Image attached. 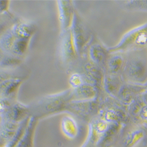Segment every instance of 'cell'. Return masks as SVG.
<instances>
[{
    "label": "cell",
    "instance_id": "obj_6",
    "mask_svg": "<svg viewBox=\"0 0 147 147\" xmlns=\"http://www.w3.org/2000/svg\"><path fill=\"white\" fill-rule=\"evenodd\" d=\"M70 31L77 53L80 56L91 44L92 35L76 11L74 14Z\"/></svg>",
    "mask_w": 147,
    "mask_h": 147
},
{
    "label": "cell",
    "instance_id": "obj_3",
    "mask_svg": "<svg viewBox=\"0 0 147 147\" xmlns=\"http://www.w3.org/2000/svg\"><path fill=\"white\" fill-rule=\"evenodd\" d=\"M71 89H68L58 93L46 95L34 105L30 108V111L32 110L34 116L38 118L52 115L62 112H65L68 103L71 101Z\"/></svg>",
    "mask_w": 147,
    "mask_h": 147
},
{
    "label": "cell",
    "instance_id": "obj_22",
    "mask_svg": "<svg viewBox=\"0 0 147 147\" xmlns=\"http://www.w3.org/2000/svg\"><path fill=\"white\" fill-rule=\"evenodd\" d=\"M146 100L147 92L145 91L133 100L126 107L127 112L130 120H132L134 122L136 121Z\"/></svg>",
    "mask_w": 147,
    "mask_h": 147
},
{
    "label": "cell",
    "instance_id": "obj_27",
    "mask_svg": "<svg viewBox=\"0 0 147 147\" xmlns=\"http://www.w3.org/2000/svg\"><path fill=\"white\" fill-rule=\"evenodd\" d=\"M21 62V58L5 54L0 58V67L3 68H14L18 66Z\"/></svg>",
    "mask_w": 147,
    "mask_h": 147
},
{
    "label": "cell",
    "instance_id": "obj_31",
    "mask_svg": "<svg viewBox=\"0 0 147 147\" xmlns=\"http://www.w3.org/2000/svg\"><path fill=\"white\" fill-rule=\"evenodd\" d=\"M9 77H11V76H8V74H7L6 73L0 72V83L2 82L4 80H5V79L8 78Z\"/></svg>",
    "mask_w": 147,
    "mask_h": 147
},
{
    "label": "cell",
    "instance_id": "obj_7",
    "mask_svg": "<svg viewBox=\"0 0 147 147\" xmlns=\"http://www.w3.org/2000/svg\"><path fill=\"white\" fill-rule=\"evenodd\" d=\"M100 106L99 98L90 100L71 101L67 105L65 112L71 113L83 121L90 122L97 116Z\"/></svg>",
    "mask_w": 147,
    "mask_h": 147
},
{
    "label": "cell",
    "instance_id": "obj_9",
    "mask_svg": "<svg viewBox=\"0 0 147 147\" xmlns=\"http://www.w3.org/2000/svg\"><path fill=\"white\" fill-rule=\"evenodd\" d=\"M60 59L65 65H71L78 57L74 44L70 29L61 33L59 43Z\"/></svg>",
    "mask_w": 147,
    "mask_h": 147
},
{
    "label": "cell",
    "instance_id": "obj_10",
    "mask_svg": "<svg viewBox=\"0 0 147 147\" xmlns=\"http://www.w3.org/2000/svg\"><path fill=\"white\" fill-rule=\"evenodd\" d=\"M80 74L85 82L92 84L100 90H102V84L105 72L100 67L92 62L88 58L82 64V72Z\"/></svg>",
    "mask_w": 147,
    "mask_h": 147
},
{
    "label": "cell",
    "instance_id": "obj_24",
    "mask_svg": "<svg viewBox=\"0 0 147 147\" xmlns=\"http://www.w3.org/2000/svg\"><path fill=\"white\" fill-rule=\"evenodd\" d=\"M61 130L69 138H74L78 133V126L76 120L69 115L65 116L61 120Z\"/></svg>",
    "mask_w": 147,
    "mask_h": 147
},
{
    "label": "cell",
    "instance_id": "obj_8",
    "mask_svg": "<svg viewBox=\"0 0 147 147\" xmlns=\"http://www.w3.org/2000/svg\"><path fill=\"white\" fill-rule=\"evenodd\" d=\"M30 41V38L18 36L9 30L0 40V48L5 54L21 58L27 53Z\"/></svg>",
    "mask_w": 147,
    "mask_h": 147
},
{
    "label": "cell",
    "instance_id": "obj_19",
    "mask_svg": "<svg viewBox=\"0 0 147 147\" xmlns=\"http://www.w3.org/2000/svg\"><path fill=\"white\" fill-rule=\"evenodd\" d=\"M22 82L21 78L11 76L8 77L0 83V95L13 100Z\"/></svg>",
    "mask_w": 147,
    "mask_h": 147
},
{
    "label": "cell",
    "instance_id": "obj_14",
    "mask_svg": "<svg viewBox=\"0 0 147 147\" xmlns=\"http://www.w3.org/2000/svg\"><path fill=\"white\" fill-rule=\"evenodd\" d=\"M109 54L108 48L99 42L91 43L88 48V59L100 67L104 72Z\"/></svg>",
    "mask_w": 147,
    "mask_h": 147
},
{
    "label": "cell",
    "instance_id": "obj_34",
    "mask_svg": "<svg viewBox=\"0 0 147 147\" xmlns=\"http://www.w3.org/2000/svg\"><path fill=\"white\" fill-rule=\"evenodd\" d=\"M145 89H146V92H147V83L145 85Z\"/></svg>",
    "mask_w": 147,
    "mask_h": 147
},
{
    "label": "cell",
    "instance_id": "obj_30",
    "mask_svg": "<svg viewBox=\"0 0 147 147\" xmlns=\"http://www.w3.org/2000/svg\"><path fill=\"white\" fill-rule=\"evenodd\" d=\"M9 7V1H0V13H4L8 12Z\"/></svg>",
    "mask_w": 147,
    "mask_h": 147
},
{
    "label": "cell",
    "instance_id": "obj_28",
    "mask_svg": "<svg viewBox=\"0 0 147 147\" xmlns=\"http://www.w3.org/2000/svg\"><path fill=\"white\" fill-rule=\"evenodd\" d=\"M85 82L82 75L80 72H74L72 74L69 78V84L71 89L78 88Z\"/></svg>",
    "mask_w": 147,
    "mask_h": 147
},
{
    "label": "cell",
    "instance_id": "obj_18",
    "mask_svg": "<svg viewBox=\"0 0 147 147\" xmlns=\"http://www.w3.org/2000/svg\"><path fill=\"white\" fill-rule=\"evenodd\" d=\"M125 62L124 53H110L107 59L105 73L113 75H121Z\"/></svg>",
    "mask_w": 147,
    "mask_h": 147
},
{
    "label": "cell",
    "instance_id": "obj_21",
    "mask_svg": "<svg viewBox=\"0 0 147 147\" xmlns=\"http://www.w3.org/2000/svg\"><path fill=\"white\" fill-rule=\"evenodd\" d=\"M38 119L34 116H30L23 136L15 147H32L34 136Z\"/></svg>",
    "mask_w": 147,
    "mask_h": 147
},
{
    "label": "cell",
    "instance_id": "obj_33",
    "mask_svg": "<svg viewBox=\"0 0 147 147\" xmlns=\"http://www.w3.org/2000/svg\"><path fill=\"white\" fill-rule=\"evenodd\" d=\"M82 147H100V146H98L96 145H88L86 146H82Z\"/></svg>",
    "mask_w": 147,
    "mask_h": 147
},
{
    "label": "cell",
    "instance_id": "obj_15",
    "mask_svg": "<svg viewBox=\"0 0 147 147\" xmlns=\"http://www.w3.org/2000/svg\"><path fill=\"white\" fill-rule=\"evenodd\" d=\"M101 90L94 85L84 82L78 88L71 89V101L90 100L99 98Z\"/></svg>",
    "mask_w": 147,
    "mask_h": 147
},
{
    "label": "cell",
    "instance_id": "obj_17",
    "mask_svg": "<svg viewBox=\"0 0 147 147\" xmlns=\"http://www.w3.org/2000/svg\"><path fill=\"white\" fill-rule=\"evenodd\" d=\"M144 126L136 125V127L128 131L121 142V147H135L144 138L146 131Z\"/></svg>",
    "mask_w": 147,
    "mask_h": 147
},
{
    "label": "cell",
    "instance_id": "obj_26",
    "mask_svg": "<svg viewBox=\"0 0 147 147\" xmlns=\"http://www.w3.org/2000/svg\"><path fill=\"white\" fill-rule=\"evenodd\" d=\"M125 9L128 11L147 12V0H128L124 4Z\"/></svg>",
    "mask_w": 147,
    "mask_h": 147
},
{
    "label": "cell",
    "instance_id": "obj_29",
    "mask_svg": "<svg viewBox=\"0 0 147 147\" xmlns=\"http://www.w3.org/2000/svg\"><path fill=\"white\" fill-rule=\"evenodd\" d=\"M13 102L14 100L0 95V118L5 113Z\"/></svg>",
    "mask_w": 147,
    "mask_h": 147
},
{
    "label": "cell",
    "instance_id": "obj_4",
    "mask_svg": "<svg viewBox=\"0 0 147 147\" xmlns=\"http://www.w3.org/2000/svg\"><path fill=\"white\" fill-rule=\"evenodd\" d=\"M147 47V22L125 33L118 43L108 48L109 53H125Z\"/></svg>",
    "mask_w": 147,
    "mask_h": 147
},
{
    "label": "cell",
    "instance_id": "obj_23",
    "mask_svg": "<svg viewBox=\"0 0 147 147\" xmlns=\"http://www.w3.org/2000/svg\"><path fill=\"white\" fill-rule=\"evenodd\" d=\"M10 30L18 36L31 39L36 31V26L32 22L18 21L11 28Z\"/></svg>",
    "mask_w": 147,
    "mask_h": 147
},
{
    "label": "cell",
    "instance_id": "obj_25",
    "mask_svg": "<svg viewBox=\"0 0 147 147\" xmlns=\"http://www.w3.org/2000/svg\"><path fill=\"white\" fill-rule=\"evenodd\" d=\"M18 21L9 11L0 13V40Z\"/></svg>",
    "mask_w": 147,
    "mask_h": 147
},
{
    "label": "cell",
    "instance_id": "obj_20",
    "mask_svg": "<svg viewBox=\"0 0 147 147\" xmlns=\"http://www.w3.org/2000/svg\"><path fill=\"white\" fill-rule=\"evenodd\" d=\"M21 123L17 124L0 119V143H5L6 145L13 140Z\"/></svg>",
    "mask_w": 147,
    "mask_h": 147
},
{
    "label": "cell",
    "instance_id": "obj_2",
    "mask_svg": "<svg viewBox=\"0 0 147 147\" xmlns=\"http://www.w3.org/2000/svg\"><path fill=\"white\" fill-rule=\"evenodd\" d=\"M122 127L118 124L108 123L96 116L89 122L88 137L82 146H107L118 136Z\"/></svg>",
    "mask_w": 147,
    "mask_h": 147
},
{
    "label": "cell",
    "instance_id": "obj_11",
    "mask_svg": "<svg viewBox=\"0 0 147 147\" xmlns=\"http://www.w3.org/2000/svg\"><path fill=\"white\" fill-rule=\"evenodd\" d=\"M57 6L61 33H62L70 29L75 10L72 1L69 0L57 1Z\"/></svg>",
    "mask_w": 147,
    "mask_h": 147
},
{
    "label": "cell",
    "instance_id": "obj_32",
    "mask_svg": "<svg viewBox=\"0 0 147 147\" xmlns=\"http://www.w3.org/2000/svg\"><path fill=\"white\" fill-rule=\"evenodd\" d=\"M4 52L3 51V50H1V48H0V58H1V56L3 55V53Z\"/></svg>",
    "mask_w": 147,
    "mask_h": 147
},
{
    "label": "cell",
    "instance_id": "obj_13",
    "mask_svg": "<svg viewBox=\"0 0 147 147\" xmlns=\"http://www.w3.org/2000/svg\"><path fill=\"white\" fill-rule=\"evenodd\" d=\"M146 91L145 85L124 82L116 97L122 104L127 107L133 100Z\"/></svg>",
    "mask_w": 147,
    "mask_h": 147
},
{
    "label": "cell",
    "instance_id": "obj_12",
    "mask_svg": "<svg viewBox=\"0 0 147 147\" xmlns=\"http://www.w3.org/2000/svg\"><path fill=\"white\" fill-rule=\"evenodd\" d=\"M30 108L28 105L14 101L0 119L20 124L30 117Z\"/></svg>",
    "mask_w": 147,
    "mask_h": 147
},
{
    "label": "cell",
    "instance_id": "obj_5",
    "mask_svg": "<svg viewBox=\"0 0 147 147\" xmlns=\"http://www.w3.org/2000/svg\"><path fill=\"white\" fill-rule=\"evenodd\" d=\"M97 117L108 123L122 125H125L130 120L126 107L115 98L107 95L100 100V106Z\"/></svg>",
    "mask_w": 147,
    "mask_h": 147
},
{
    "label": "cell",
    "instance_id": "obj_16",
    "mask_svg": "<svg viewBox=\"0 0 147 147\" xmlns=\"http://www.w3.org/2000/svg\"><path fill=\"white\" fill-rule=\"evenodd\" d=\"M124 82L121 75H113L105 73L102 84V90L104 91L106 95L116 98Z\"/></svg>",
    "mask_w": 147,
    "mask_h": 147
},
{
    "label": "cell",
    "instance_id": "obj_1",
    "mask_svg": "<svg viewBox=\"0 0 147 147\" xmlns=\"http://www.w3.org/2000/svg\"><path fill=\"white\" fill-rule=\"evenodd\" d=\"M125 62L121 76L124 82L145 85L147 83V47L124 53Z\"/></svg>",
    "mask_w": 147,
    "mask_h": 147
}]
</instances>
